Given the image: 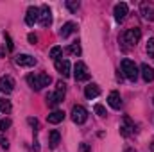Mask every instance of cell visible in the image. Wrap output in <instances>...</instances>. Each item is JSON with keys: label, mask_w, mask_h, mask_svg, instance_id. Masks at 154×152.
<instances>
[{"label": "cell", "mask_w": 154, "mask_h": 152, "mask_svg": "<svg viewBox=\"0 0 154 152\" xmlns=\"http://www.w3.org/2000/svg\"><path fill=\"white\" fill-rule=\"evenodd\" d=\"M27 82H29V86L32 90L39 91L41 88L48 86L52 82V79H50V75H47V74H31V75H27Z\"/></svg>", "instance_id": "1"}, {"label": "cell", "mask_w": 154, "mask_h": 152, "mask_svg": "<svg viewBox=\"0 0 154 152\" xmlns=\"http://www.w3.org/2000/svg\"><path fill=\"white\" fill-rule=\"evenodd\" d=\"M122 72H124V75L127 77L129 81H133V82L138 79V66L131 59H124L122 61Z\"/></svg>", "instance_id": "2"}, {"label": "cell", "mask_w": 154, "mask_h": 152, "mask_svg": "<svg viewBox=\"0 0 154 152\" xmlns=\"http://www.w3.org/2000/svg\"><path fill=\"white\" fill-rule=\"evenodd\" d=\"M65 91H66L65 84H63V82H57L56 91H54V93H50V95L47 97L48 104H50V106H54V108H56L57 104H61V102H63V99H65Z\"/></svg>", "instance_id": "3"}, {"label": "cell", "mask_w": 154, "mask_h": 152, "mask_svg": "<svg viewBox=\"0 0 154 152\" xmlns=\"http://www.w3.org/2000/svg\"><path fill=\"white\" fill-rule=\"evenodd\" d=\"M140 38H142V29L140 27H133V29H127L124 32V41L129 43L131 47H134L140 41Z\"/></svg>", "instance_id": "4"}, {"label": "cell", "mask_w": 154, "mask_h": 152, "mask_svg": "<svg viewBox=\"0 0 154 152\" xmlns=\"http://www.w3.org/2000/svg\"><path fill=\"white\" fill-rule=\"evenodd\" d=\"M39 25L41 27H50L52 25V13H50V9H48V5H41L39 7Z\"/></svg>", "instance_id": "5"}, {"label": "cell", "mask_w": 154, "mask_h": 152, "mask_svg": "<svg viewBox=\"0 0 154 152\" xmlns=\"http://www.w3.org/2000/svg\"><path fill=\"white\" fill-rule=\"evenodd\" d=\"M74 77H75V81H79V82L90 79V72H88V68H86L84 63H81V61L75 63V66H74Z\"/></svg>", "instance_id": "6"}, {"label": "cell", "mask_w": 154, "mask_h": 152, "mask_svg": "<svg viewBox=\"0 0 154 152\" xmlns=\"http://www.w3.org/2000/svg\"><path fill=\"white\" fill-rule=\"evenodd\" d=\"M70 114H72V120H74L75 123H79V125L84 123V122L88 120V111H86L82 106H74Z\"/></svg>", "instance_id": "7"}, {"label": "cell", "mask_w": 154, "mask_h": 152, "mask_svg": "<svg viewBox=\"0 0 154 152\" xmlns=\"http://www.w3.org/2000/svg\"><path fill=\"white\" fill-rule=\"evenodd\" d=\"M13 90H14V79H13L11 75L0 77V91L5 93V95H9Z\"/></svg>", "instance_id": "8"}, {"label": "cell", "mask_w": 154, "mask_h": 152, "mask_svg": "<svg viewBox=\"0 0 154 152\" xmlns=\"http://www.w3.org/2000/svg\"><path fill=\"white\" fill-rule=\"evenodd\" d=\"M38 20H39V7H34V5H31V7L27 9L25 23H27L29 27H32L34 23H38Z\"/></svg>", "instance_id": "9"}, {"label": "cell", "mask_w": 154, "mask_h": 152, "mask_svg": "<svg viewBox=\"0 0 154 152\" xmlns=\"http://www.w3.org/2000/svg\"><path fill=\"white\" fill-rule=\"evenodd\" d=\"M140 13H142V16H143L145 20L152 22L154 20V4L152 2H142V5H140Z\"/></svg>", "instance_id": "10"}, {"label": "cell", "mask_w": 154, "mask_h": 152, "mask_svg": "<svg viewBox=\"0 0 154 152\" xmlns=\"http://www.w3.org/2000/svg\"><path fill=\"white\" fill-rule=\"evenodd\" d=\"M14 63H16L18 66H34V65H36V57H32V56H29V54H20V56H16Z\"/></svg>", "instance_id": "11"}, {"label": "cell", "mask_w": 154, "mask_h": 152, "mask_svg": "<svg viewBox=\"0 0 154 152\" xmlns=\"http://www.w3.org/2000/svg\"><path fill=\"white\" fill-rule=\"evenodd\" d=\"M120 132H122V136H131L134 132V123L131 122L129 116H124L122 125H120Z\"/></svg>", "instance_id": "12"}, {"label": "cell", "mask_w": 154, "mask_h": 152, "mask_svg": "<svg viewBox=\"0 0 154 152\" xmlns=\"http://www.w3.org/2000/svg\"><path fill=\"white\" fill-rule=\"evenodd\" d=\"M115 20L116 22H122L125 16H127V13H129V7H127V4H124V2H120V4H116L115 5Z\"/></svg>", "instance_id": "13"}, {"label": "cell", "mask_w": 154, "mask_h": 152, "mask_svg": "<svg viewBox=\"0 0 154 152\" xmlns=\"http://www.w3.org/2000/svg\"><path fill=\"white\" fill-rule=\"evenodd\" d=\"M56 70H57L63 77L70 75V63H68V59H59V61H56Z\"/></svg>", "instance_id": "14"}, {"label": "cell", "mask_w": 154, "mask_h": 152, "mask_svg": "<svg viewBox=\"0 0 154 152\" xmlns=\"http://www.w3.org/2000/svg\"><path fill=\"white\" fill-rule=\"evenodd\" d=\"M99 95H100L99 84H93V82H91V84H88V86L84 88V97H86V99L91 100V99H95V97H99Z\"/></svg>", "instance_id": "15"}, {"label": "cell", "mask_w": 154, "mask_h": 152, "mask_svg": "<svg viewBox=\"0 0 154 152\" xmlns=\"http://www.w3.org/2000/svg\"><path fill=\"white\" fill-rule=\"evenodd\" d=\"M108 104H109L113 109H120V108H122V99H120V93H118V91H111V93H109Z\"/></svg>", "instance_id": "16"}, {"label": "cell", "mask_w": 154, "mask_h": 152, "mask_svg": "<svg viewBox=\"0 0 154 152\" xmlns=\"http://www.w3.org/2000/svg\"><path fill=\"white\" fill-rule=\"evenodd\" d=\"M63 120H65V113L59 111V109L52 111V113L47 116V122H48V123H59V122H63Z\"/></svg>", "instance_id": "17"}, {"label": "cell", "mask_w": 154, "mask_h": 152, "mask_svg": "<svg viewBox=\"0 0 154 152\" xmlns=\"http://www.w3.org/2000/svg\"><path fill=\"white\" fill-rule=\"evenodd\" d=\"M142 77L145 82H152L154 81V70L149 65H142Z\"/></svg>", "instance_id": "18"}, {"label": "cell", "mask_w": 154, "mask_h": 152, "mask_svg": "<svg viewBox=\"0 0 154 152\" xmlns=\"http://www.w3.org/2000/svg\"><path fill=\"white\" fill-rule=\"evenodd\" d=\"M74 31H75V23H74V22H68V23H65V25H63V29H61V32H59V34H61L63 38H68Z\"/></svg>", "instance_id": "19"}, {"label": "cell", "mask_w": 154, "mask_h": 152, "mask_svg": "<svg viewBox=\"0 0 154 152\" xmlns=\"http://www.w3.org/2000/svg\"><path fill=\"white\" fill-rule=\"evenodd\" d=\"M59 141H61V134H59V131H50V149H56L57 145H59Z\"/></svg>", "instance_id": "20"}, {"label": "cell", "mask_w": 154, "mask_h": 152, "mask_svg": "<svg viewBox=\"0 0 154 152\" xmlns=\"http://www.w3.org/2000/svg\"><path fill=\"white\" fill-rule=\"evenodd\" d=\"M61 54H63V47L56 45V47H52V48H50V59H54V63H56V61H59Z\"/></svg>", "instance_id": "21"}, {"label": "cell", "mask_w": 154, "mask_h": 152, "mask_svg": "<svg viewBox=\"0 0 154 152\" xmlns=\"http://www.w3.org/2000/svg\"><path fill=\"white\" fill-rule=\"evenodd\" d=\"M11 109H13L11 100H7V99H0V111H2L4 114H9L11 113Z\"/></svg>", "instance_id": "22"}, {"label": "cell", "mask_w": 154, "mask_h": 152, "mask_svg": "<svg viewBox=\"0 0 154 152\" xmlns=\"http://www.w3.org/2000/svg\"><path fill=\"white\" fill-rule=\"evenodd\" d=\"M66 52H68V54H74V56H79V54H81V45H79V43H72V45H70V47H66Z\"/></svg>", "instance_id": "23"}, {"label": "cell", "mask_w": 154, "mask_h": 152, "mask_svg": "<svg viewBox=\"0 0 154 152\" xmlns=\"http://www.w3.org/2000/svg\"><path fill=\"white\" fill-rule=\"evenodd\" d=\"M79 5H81V4H79L77 0H68V2H66V7H68V9H70L72 13H77V9H79Z\"/></svg>", "instance_id": "24"}, {"label": "cell", "mask_w": 154, "mask_h": 152, "mask_svg": "<svg viewBox=\"0 0 154 152\" xmlns=\"http://www.w3.org/2000/svg\"><path fill=\"white\" fill-rule=\"evenodd\" d=\"M93 111L99 114V116H106V109H104L102 104H95V106H93Z\"/></svg>", "instance_id": "25"}, {"label": "cell", "mask_w": 154, "mask_h": 152, "mask_svg": "<svg viewBox=\"0 0 154 152\" xmlns=\"http://www.w3.org/2000/svg\"><path fill=\"white\" fill-rule=\"evenodd\" d=\"M147 54H149V57H154V38L147 41Z\"/></svg>", "instance_id": "26"}, {"label": "cell", "mask_w": 154, "mask_h": 152, "mask_svg": "<svg viewBox=\"0 0 154 152\" xmlns=\"http://www.w3.org/2000/svg\"><path fill=\"white\" fill-rule=\"evenodd\" d=\"M9 127H11V120H9V118L0 120V131H7Z\"/></svg>", "instance_id": "27"}, {"label": "cell", "mask_w": 154, "mask_h": 152, "mask_svg": "<svg viewBox=\"0 0 154 152\" xmlns=\"http://www.w3.org/2000/svg\"><path fill=\"white\" fill-rule=\"evenodd\" d=\"M0 145H2L4 149H9V141H7V140L2 136V134H0Z\"/></svg>", "instance_id": "28"}, {"label": "cell", "mask_w": 154, "mask_h": 152, "mask_svg": "<svg viewBox=\"0 0 154 152\" xmlns=\"http://www.w3.org/2000/svg\"><path fill=\"white\" fill-rule=\"evenodd\" d=\"M79 152H90V145L88 143H81L79 145Z\"/></svg>", "instance_id": "29"}, {"label": "cell", "mask_w": 154, "mask_h": 152, "mask_svg": "<svg viewBox=\"0 0 154 152\" xmlns=\"http://www.w3.org/2000/svg\"><path fill=\"white\" fill-rule=\"evenodd\" d=\"M29 41H31V43L34 45V43L38 41V36H36V34H29Z\"/></svg>", "instance_id": "30"}, {"label": "cell", "mask_w": 154, "mask_h": 152, "mask_svg": "<svg viewBox=\"0 0 154 152\" xmlns=\"http://www.w3.org/2000/svg\"><path fill=\"white\" fill-rule=\"evenodd\" d=\"M5 39H7V48H9V50H13V43H11V38H9L7 34H5Z\"/></svg>", "instance_id": "31"}, {"label": "cell", "mask_w": 154, "mask_h": 152, "mask_svg": "<svg viewBox=\"0 0 154 152\" xmlns=\"http://www.w3.org/2000/svg\"><path fill=\"white\" fill-rule=\"evenodd\" d=\"M29 123H31L32 127H38V120H34V118H29Z\"/></svg>", "instance_id": "32"}, {"label": "cell", "mask_w": 154, "mask_h": 152, "mask_svg": "<svg viewBox=\"0 0 154 152\" xmlns=\"http://www.w3.org/2000/svg\"><path fill=\"white\" fill-rule=\"evenodd\" d=\"M4 56H5V50H4V48L0 47V57H4Z\"/></svg>", "instance_id": "33"}, {"label": "cell", "mask_w": 154, "mask_h": 152, "mask_svg": "<svg viewBox=\"0 0 154 152\" xmlns=\"http://www.w3.org/2000/svg\"><path fill=\"white\" fill-rule=\"evenodd\" d=\"M152 104H154V99H152Z\"/></svg>", "instance_id": "34"}]
</instances>
